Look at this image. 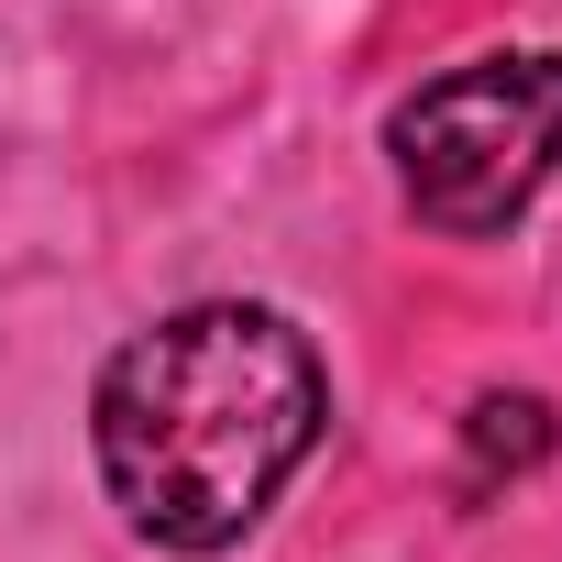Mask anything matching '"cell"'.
<instances>
[{
	"instance_id": "2",
	"label": "cell",
	"mask_w": 562,
	"mask_h": 562,
	"mask_svg": "<svg viewBox=\"0 0 562 562\" xmlns=\"http://www.w3.org/2000/svg\"><path fill=\"white\" fill-rule=\"evenodd\" d=\"M397 188L430 232H507L562 166V56H474L386 111Z\"/></svg>"
},
{
	"instance_id": "3",
	"label": "cell",
	"mask_w": 562,
	"mask_h": 562,
	"mask_svg": "<svg viewBox=\"0 0 562 562\" xmlns=\"http://www.w3.org/2000/svg\"><path fill=\"white\" fill-rule=\"evenodd\" d=\"M551 452V408L540 397H474L463 419V496H485L496 474H529Z\"/></svg>"
},
{
	"instance_id": "1",
	"label": "cell",
	"mask_w": 562,
	"mask_h": 562,
	"mask_svg": "<svg viewBox=\"0 0 562 562\" xmlns=\"http://www.w3.org/2000/svg\"><path fill=\"white\" fill-rule=\"evenodd\" d=\"M321 419H331V386H321L310 331L243 299H210L111 353L89 441H100L111 507L144 540L232 551L276 507V485L310 463Z\"/></svg>"
}]
</instances>
